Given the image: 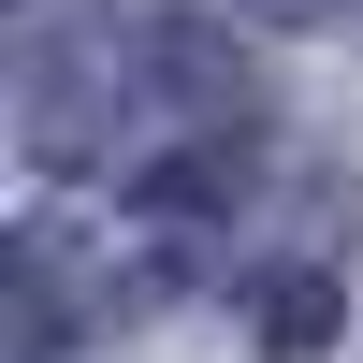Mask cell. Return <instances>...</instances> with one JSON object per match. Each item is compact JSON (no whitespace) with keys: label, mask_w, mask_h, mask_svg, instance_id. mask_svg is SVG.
<instances>
[{"label":"cell","mask_w":363,"mask_h":363,"mask_svg":"<svg viewBox=\"0 0 363 363\" xmlns=\"http://www.w3.org/2000/svg\"><path fill=\"white\" fill-rule=\"evenodd\" d=\"M203 73H218V58L189 44L174 0H87V15H58L44 44H29V160H58V174L116 160V145H145L160 116L218 102Z\"/></svg>","instance_id":"obj_1"},{"label":"cell","mask_w":363,"mask_h":363,"mask_svg":"<svg viewBox=\"0 0 363 363\" xmlns=\"http://www.w3.org/2000/svg\"><path fill=\"white\" fill-rule=\"evenodd\" d=\"M262 335H277V349H320V335H335V291H320V277H262Z\"/></svg>","instance_id":"obj_2"}]
</instances>
